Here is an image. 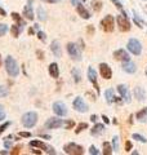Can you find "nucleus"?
Returning a JSON list of instances; mask_svg holds the SVG:
<instances>
[{"label":"nucleus","mask_w":147,"mask_h":155,"mask_svg":"<svg viewBox=\"0 0 147 155\" xmlns=\"http://www.w3.org/2000/svg\"><path fill=\"white\" fill-rule=\"evenodd\" d=\"M5 69H7L8 74L11 75V76H13V78H16L19 74V67L17 65L16 60H14L12 56H8L5 58Z\"/></svg>","instance_id":"f257e3e1"},{"label":"nucleus","mask_w":147,"mask_h":155,"mask_svg":"<svg viewBox=\"0 0 147 155\" xmlns=\"http://www.w3.org/2000/svg\"><path fill=\"white\" fill-rule=\"evenodd\" d=\"M117 21V26H119V30L122 31V32H126L130 30V21L126 17V13L122 12V14H119L116 18Z\"/></svg>","instance_id":"f03ea898"},{"label":"nucleus","mask_w":147,"mask_h":155,"mask_svg":"<svg viewBox=\"0 0 147 155\" xmlns=\"http://www.w3.org/2000/svg\"><path fill=\"white\" fill-rule=\"evenodd\" d=\"M38 122V115L34 111H30V113H26L22 116V124L26 128H32L34 125Z\"/></svg>","instance_id":"7ed1b4c3"},{"label":"nucleus","mask_w":147,"mask_h":155,"mask_svg":"<svg viewBox=\"0 0 147 155\" xmlns=\"http://www.w3.org/2000/svg\"><path fill=\"white\" fill-rule=\"evenodd\" d=\"M66 154H71V155H83L84 154V149L80 145H77L75 142H70L65 145V147H63Z\"/></svg>","instance_id":"20e7f679"},{"label":"nucleus","mask_w":147,"mask_h":155,"mask_svg":"<svg viewBox=\"0 0 147 155\" xmlns=\"http://www.w3.org/2000/svg\"><path fill=\"white\" fill-rule=\"evenodd\" d=\"M101 27L102 30L106 31V32H112L115 28V23H114V17L112 16H106L101 21Z\"/></svg>","instance_id":"39448f33"},{"label":"nucleus","mask_w":147,"mask_h":155,"mask_svg":"<svg viewBox=\"0 0 147 155\" xmlns=\"http://www.w3.org/2000/svg\"><path fill=\"white\" fill-rule=\"evenodd\" d=\"M128 51L130 53H133L134 56H139L141 52H142V44L139 43V40H137V39H129Z\"/></svg>","instance_id":"423d86ee"},{"label":"nucleus","mask_w":147,"mask_h":155,"mask_svg":"<svg viewBox=\"0 0 147 155\" xmlns=\"http://www.w3.org/2000/svg\"><path fill=\"white\" fill-rule=\"evenodd\" d=\"M66 48H67V52H68V54H70V57L72 58V60H75V61H80L81 60V53H80L79 48H77L76 44H74V43H68Z\"/></svg>","instance_id":"0eeeda50"},{"label":"nucleus","mask_w":147,"mask_h":155,"mask_svg":"<svg viewBox=\"0 0 147 155\" xmlns=\"http://www.w3.org/2000/svg\"><path fill=\"white\" fill-rule=\"evenodd\" d=\"M30 146L31 147H38V149H41V150H44L45 153H48V154H56V151H54V149H53L52 146H49V145H47V143H44V142H41V141H31L30 142Z\"/></svg>","instance_id":"6e6552de"},{"label":"nucleus","mask_w":147,"mask_h":155,"mask_svg":"<svg viewBox=\"0 0 147 155\" xmlns=\"http://www.w3.org/2000/svg\"><path fill=\"white\" fill-rule=\"evenodd\" d=\"M74 109L76 111H79V113H87L88 111V105L84 102V100L81 98V97H76L75 100H74Z\"/></svg>","instance_id":"1a4fd4ad"},{"label":"nucleus","mask_w":147,"mask_h":155,"mask_svg":"<svg viewBox=\"0 0 147 155\" xmlns=\"http://www.w3.org/2000/svg\"><path fill=\"white\" fill-rule=\"evenodd\" d=\"M53 111H54V114L58 115V116H65L67 114V107L63 102L57 101V102L53 104Z\"/></svg>","instance_id":"9d476101"},{"label":"nucleus","mask_w":147,"mask_h":155,"mask_svg":"<svg viewBox=\"0 0 147 155\" xmlns=\"http://www.w3.org/2000/svg\"><path fill=\"white\" fill-rule=\"evenodd\" d=\"M88 79L90 80V83L94 87V89L98 92V94H100V85H98V81H97V72L94 71L93 67L88 69Z\"/></svg>","instance_id":"9b49d317"},{"label":"nucleus","mask_w":147,"mask_h":155,"mask_svg":"<svg viewBox=\"0 0 147 155\" xmlns=\"http://www.w3.org/2000/svg\"><path fill=\"white\" fill-rule=\"evenodd\" d=\"M100 74L103 79H111L112 78V70L107 64H101L100 65Z\"/></svg>","instance_id":"f8f14e48"},{"label":"nucleus","mask_w":147,"mask_h":155,"mask_svg":"<svg viewBox=\"0 0 147 155\" xmlns=\"http://www.w3.org/2000/svg\"><path fill=\"white\" fill-rule=\"evenodd\" d=\"M117 91H119L120 96L122 97V100L125 102H130V93H129V89L125 84H119L117 85Z\"/></svg>","instance_id":"ddd939ff"},{"label":"nucleus","mask_w":147,"mask_h":155,"mask_svg":"<svg viewBox=\"0 0 147 155\" xmlns=\"http://www.w3.org/2000/svg\"><path fill=\"white\" fill-rule=\"evenodd\" d=\"M62 124H63V120H62V119H58V118H49L48 122L45 123V127L49 128V129H56V128H60Z\"/></svg>","instance_id":"4468645a"},{"label":"nucleus","mask_w":147,"mask_h":155,"mask_svg":"<svg viewBox=\"0 0 147 155\" xmlns=\"http://www.w3.org/2000/svg\"><path fill=\"white\" fill-rule=\"evenodd\" d=\"M114 58H115V60L122 61V62L130 60L129 54H128V53H126L124 49H117V51H115V52H114Z\"/></svg>","instance_id":"2eb2a0df"},{"label":"nucleus","mask_w":147,"mask_h":155,"mask_svg":"<svg viewBox=\"0 0 147 155\" xmlns=\"http://www.w3.org/2000/svg\"><path fill=\"white\" fill-rule=\"evenodd\" d=\"M122 70L125 72H128V74H134L137 71V66L134 62H132L130 60L129 61H124V64H122Z\"/></svg>","instance_id":"dca6fc26"},{"label":"nucleus","mask_w":147,"mask_h":155,"mask_svg":"<svg viewBox=\"0 0 147 155\" xmlns=\"http://www.w3.org/2000/svg\"><path fill=\"white\" fill-rule=\"evenodd\" d=\"M23 16L26 17L27 19H34V11H32V2L31 0H28L27 4H26V7L23 8Z\"/></svg>","instance_id":"f3484780"},{"label":"nucleus","mask_w":147,"mask_h":155,"mask_svg":"<svg viewBox=\"0 0 147 155\" xmlns=\"http://www.w3.org/2000/svg\"><path fill=\"white\" fill-rule=\"evenodd\" d=\"M76 9H77V13H79V16H81V18H84V19H89L90 18V13L88 12V9L84 5H83L81 3H77Z\"/></svg>","instance_id":"a211bd4d"},{"label":"nucleus","mask_w":147,"mask_h":155,"mask_svg":"<svg viewBox=\"0 0 147 155\" xmlns=\"http://www.w3.org/2000/svg\"><path fill=\"white\" fill-rule=\"evenodd\" d=\"M51 49L53 52V54L56 57H61L62 56V51H61V47H60V43L57 40H53L52 44H51Z\"/></svg>","instance_id":"6ab92c4d"},{"label":"nucleus","mask_w":147,"mask_h":155,"mask_svg":"<svg viewBox=\"0 0 147 155\" xmlns=\"http://www.w3.org/2000/svg\"><path fill=\"white\" fill-rule=\"evenodd\" d=\"M49 74H51L52 78H54V79H57V78L60 76V69H58V65L56 62L49 65Z\"/></svg>","instance_id":"aec40b11"},{"label":"nucleus","mask_w":147,"mask_h":155,"mask_svg":"<svg viewBox=\"0 0 147 155\" xmlns=\"http://www.w3.org/2000/svg\"><path fill=\"white\" fill-rule=\"evenodd\" d=\"M134 96L138 101H145L146 100V92H145L143 88H141V87H137V88L134 89Z\"/></svg>","instance_id":"412c9836"},{"label":"nucleus","mask_w":147,"mask_h":155,"mask_svg":"<svg viewBox=\"0 0 147 155\" xmlns=\"http://www.w3.org/2000/svg\"><path fill=\"white\" fill-rule=\"evenodd\" d=\"M103 129H105V127H103V124H101V123H98V124H96L94 127L92 128V130H90V133H92V136H100L102 132H103Z\"/></svg>","instance_id":"4be33fe9"},{"label":"nucleus","mask_w":147,"mask_h":155,"mask_svg":"<svg viewBox=\"0 0 147 155\" xmlns=\"http://www.w3.org/2000/svg\"><path fill=\"white\" fill-rule=\"evenodd\" d=\"M136 116H137V119H138L139 122H142V123L146 122L147 120V107H143L142 110H139L138 113L136 114Z\"/></svg>","instance_id":"5701e85b"},{"label":"nucleus","mask_w":147,"mask_h":155,"mask_svg":"<svg viewBox=\"0 0 147 155\" xmlns=\"http://www.w3.org/2000/svg\"><path fill=\"white\" fill-rule=\"evenodd\" d=\"M22 26H19L18 25V23H17V25H14V26H12V28H11V31H12V35L14 36V38H17L18 35H19V32H21L22 31Z\"/></svg>","instance_id":"b1692460"},{"label":"nucleus","mask_w":147,"mask_h":155,"mask_svg":"<svg viewBox=\"0 0 147 155\" xmlns=\"http://www.w3.org/2000/svg\"><path fill=\"white\" fill-rule=\"evenodd\" d=\"M105 97H106V101H107V102L111 104L112 101H114V98H115V97H114V91H112V89H107V91L105 92Z\"/></svg>","instance_id":"393cba45"},{"label":"nucleus","mask_w":147,"mask_h":155,"mask_svg":"<svg viewBox=\"0 0 147 155\" xmlns=\"http://www.w3.org/2000/svg\"><path fill=\"white\" fill-rule=\"evenodd\" d=\"M12 18L14 19V21H16L17 23H18V25L19 26H24V21H23V19L21 18V16H19V14L18 13H16V12H14V13H12Z\"/></svg>","instance_id":"a878e982"},{"label":"nucleus","mask_w":147,"mask_h":155,"mask_svg":"<svg viewBox=\"0 0 147 155\" xmlns=\"http://www.w3.org/2000/svg\"><path fill=\"white\" fill-rule=\"evenodd\" d=\"M38 18L40 19V21H47V13L41 7L38 8Z\"/></svg>","instance_id":"bb28decb"},{"label":"nucleus","mask_w":147,"mask_h":155,"mask_svg":"<svg viewBox=\"0 0 147 155\" xmlns=\"http://www.w3.org/2000/svg\"><path fill=\"white\" fill-rule=\"evenodd\" d=\"M112 151H114V149L111 147V145L109 142H103V154L105 155H111Z\"/></svg>","instance_id":"cd10ccee"},{"label":"nucleus","mask_w":147,"mask_h":155,"mask_svg":"<svg viewBox=\"0 0 147 155\" xmlns=\"http://www.w3.org/2000/svg\"><path fill=\"white\" fill-rule=\"evenodd\" d=\"M72 76H74V81H75V83H79L80 79H81V74H80V71L77 69L72 70Z\"/></svg>","instance_id":"c85d7f7f"},{"label":"nucleus","mask_w":147,"mask_h":155,"mask_svg":"<svg viewBox=\"0 0 147 155\" xmlns=\"http://www.w3.org/2000/svg\"><path fill=\"white\" fill-rule=\"evenodd\" d=\"M132 138H133V140H137V141H139V142H142V143H146V142H147V138L145 137V136L138 134V133H134L133 136H132Z\"/></svg>","instance_id":"c756f323"},{"label":"nucleus","mask_w":147,"mask_h":155,"mask_svg":"<svg viewBox=\"0 0 147 155\" xmlns=\"http://www.w3.org/2000/svg\"><path fill=\"white\" fill-rule=\"evenodd\" d=\"M92 7H93V9H94L96 12H100L102 9V3L98 2V0H93V2H92Z\"/></svg>","instance_id":"7c9ffc66"},{"label":"nucleus","mask_w":147,"mask_h":155,"mask_svg":"<svg viewBox=\"0 0 147 155\" xmlns=\"http://www.w3.org/2000/svg\"><path fill=\"white\" fill-rule=\"evenodd\" d=\"M133 13H134V21H136L137 25H138V27H143V26H145V22L142 21V19L138 17V14H137V12H136V11H134Z\"/></svg>","instance_id":"2f4dec72"},{"label":"nucleus","mask_w":147,"mask_h":155,"mask_svg":"<svg viewBox=\"0 0 147 155\" xmlns=\"http://www.w3.org/2000/svg\"><path fill=\"white\" fill-rule=\"evenodd\" d=\"M88 128V123H80V124H77V128L75 129V133H80L81 130H84Z\"/></svg>","instance_id":"473e14b6"},{"label":"nucleus","mask_w":147,"mask_h":155,"mask_svg":"<svg viewBox=\"0 0 147 155\" xmlns=\"http://www.w3.org/2000/svg\"><path fill=\"white\" fill-rule=\"evenodd\" d=\"M112 142H114V151H119V145H120L119 137H117V136H115L114 140H112Z\"/></svg>","instance_id":"72a5a7b5"},{"label":"nucleus","mask_w":147,"mask_h":155,"mask_svg":"<svg viewBox=\"0 0 147 155\" xmlns=\"http://www.w3.org/2000/svg\"><path fill=\"white\" fill-rule=\"evenodd\" d=\"M7 31H8V25H5V23H0V36L5 35Z\"/></svg>","instance_id":"f704fd0d"},{"label":"nucleus","mask_w":147,"mask_h":155,"mask_svg":"<svg viewBox=\"0 0 147 155\" xmlns=\"http://www.w3.org/2000/svg\"><path fill=\"white\" fill-rule=\"evenodd\" d=\"M8 93H9V91L7 89V87L0 85V98H2V97H5V96H8Z\"/></svg>","instance_id":"c9c22d12"},{"label":"nucleus","mask_w":147,"mask_h":155,"mask_svg":"<svg viewBox=\"0 0 147 155\" xmlns=\"http://www.w3.org/2000/svg\"><path fill=\"white\" fill-rule=\"evenodd\" d=\"M36 35H38V38L40 39L41 41H47V35H45V34H44L43 31H40V30H39V31L36 32Z\"/></svg>","instance_id":"e433bc0d"},{"label":"nucleus","mask_w":147,"mask_h":155,"mask_svg":"<svg viewBox=\"0 0 147 155\" xmlns=\"http://www.w3.org/2000/svg\"><path fill=\"white\" fill-rule=\"evenodd\" d=\"M89 153H90L92 155H98V154H100V151L97 150V147L94 146V145H92V146L89 147Z\"/></svg>","instance_id":"4c0bfd02"},{"label":"nucleus","mask_w":147,"mask_h":155,"mask_svg":"<svg viewBox=\"0 0 147 155\" xmlns=\"http://www.w3.org/2000/svg\"><path fill=\"white\" fill-rule=\"evenodd\" d=\"M11 138H12V136H8V138H7V141H4V146H5V149H11V146H12V142H11Z\"/></svg>","instance_id":"58836bf2"},{"label":"nucleus","mask_w":147,"mask_h":155,"mask_svg":"<svg viewBox=\"0 0 147 155\" xmlns=\"http://www.w3.org/2000/svg\"><path fill=\"white\" fill-rule=\"evenodd\" d=\"M5 119V110H4V106L0 105V120Z\"/></svg>","instance_id":"ea45409f"},{"label":"nucleus","mask_w":147,"mask_h":155,"mask_svg":"<svg viewBox=\"0 0 147 155\" xmlns=\"http://www.w3.org/2000/svg\"><path fill=\"white\" fill-rule=\"evenodd\" d=\"M9 124H11V123H9V122H7V123H4V124H2V125H0V134H2V133L4 132V130H5V129L9 127Z\"/></svg>","instance_id":"a19ab883"},{"label":"nucleus","mask_w":147,"mask_h":155,"mask_svg":"<svg viewBox=\"0 0 147 155\" xmlns=\"http://www.w3.org/2000/svg\"><path fill=\"white\" fill-rule=\"evenodd\" d=\"M111 2L115 4V7H116V8L122 9V4H121V2H120V0H111Z\"/></svg>","instance_id":"79ce46f5"},{"label":"nucleus","mask_w":147,"mask_h":155,"mask_svg":"<svg viewBox=\"0 0 147 155\" xmlns=\"http://www.w3.org/2000/svg\"><path fill=\"white\" fill-rule=\"evenodd\" d=\"M132 147H133V145H132V142L130 141H126L125 142V150H126V151H130V150H132Z\"/></svg>","instance_id":"37998d69"},{"label":"nucleus","mask_w":147,"mask_h":155,"mask_svg":"<svg viewBox=\"0 0 147 155\" xmlns=\"http://www.w3.org/2000/svg\"><path fill=\"white\" fill-rule=\"evenodd\" d=\"M74 125H75V123H74L72 120H68V122H66V129H71Z\"/></svg>","instance_id":"c03bdc74"},{"label":"nucleus","mask_w":147,"mask_h":155,"mask_svg":"<svg viewBox=\"0 0 147 155\" xmlns=\"http://www.w3.org/2000/svg\"><path fill=\"white\" fill-rule=\"evenodd\" d=\"M36 56H38L39 60H43V58H44V53L41 51H36Z\"/></svg>","instance_id":"a18cd8bd"},{"label":"nucleus","mask_w":147,"mask_h":155,"mask_svg":"<svg viewBox=\"0 0 147 155\" xmlns=\"http://www.w3.org/2000/svg\"><path fill=\"white\" fill-rule=\"evenodd\" d=\"M19 136H21V137H31V133L30 132H21Z\"/></svg>","instance_id":"49530a36"},{"label":"nucleus","mask_w":147,"mask_h":155,"mask_svg":"<svg viewBox=\"0 0 147 155\" xmlns=\"http://www.w3.org/2000/svg\"><path fill=\"white\" fill-rule=\"evenodd\" d=\"M88 34H89V35H93V34H94V27H93L92 25L88 27Z\"/></svg>","instance_id":"de8ad7c7"},{"label":"nucleus","mask_w":147,"mask_h":155,"mask_svg":"<svg viewBox=\"0 0 147 155\" xmlns=\"http://www.w3.org/2000/svg\"><path fill=\"white\" fill-rule=\"evenodd\" d=\"M22 149V146H17V147H14V150L12 151V154H19V150Z\"/></svg>","instance_id":"09e8293b"},{"label":"nucleus","mask_w":147,"mask_h":155,"mask_svg":"<svg viewBox=\"0 0 147 155\" xmlns=\"http://www.w3.org/2000/svg\"><path fill=\"white\" fill-rule=\"evenodd\" d=\"M102 119H103V122H105L106 124H109V123H110V119H109V118H107V116H106V115H102Z\"/></svg>","instance_id":"8fccbe9b"},{"label":"nucleus","mask_w":147,"mask_h":155,"mask_svg":"<svg viewBox=\"0 0 147 155\" xmlns=\"http://www.w3.org/2000/svg\"><path fill=\"white\" fill-rule=\"evenodd\" d=\"M0 16H7V12H5V9H3L2 7H0Z\"/></svg>","instance_id":"3c124183"},{"label":"nucleus","mask_w":147,"mask_h":155,"mask_svg":"<svg viewBox=\"0 0 147 155\" xmlns=\"http://www.w3.org/2000/svg\"><path fill=\"white\" fill-rule=\"evenodd\" d=\"M90 120L96 123V122H97V115H92V116H90Z\"/></svg>","instance_id":"603ef678"},{"label":"nucleus","mask_w":147,"mask_h":155,"mask_svg":"<svg viewBox=\"0 0 147 155\" xmlns=\"http://www.w3.org/2000/svg\"><path fill=\"white\" fill-rule=\"evenodd\" d=\"M48 3H58V2H61V0H47Z\"/></svg>","instance_id":"864d4df0"},{"label":"nucleus","mask_w":147,"mask_h":155,"mask_svg":"<svg viewBox=\"0 0 147 155\" xmlns=\"http://www.w3.org/2000/svg\"><path fill=\"white\" fill-rule=\"evenodd\" d=\"M32 154H41L40 150H32Z\"/></svg>","instance_id":"5fc2aeb1"},{"label":"nucleus","mask_w":147,"mask_h":155,"mask_svg":"<svg viewBox=\"0 0 147 155\" xmlns=\"http://www.w3.org/2000/svg\"><path fill=\"white\" fill-rule=\"evenodd\" d=\"M71 3L74 4V5H77V3H79V0H71Z\"/></svg>","instance_id":"6e6d98bb"},{"label":"nucleus","mask_w":147,"mask_h":155,"mask_svg":"<svg viewBox=\"0 0 147 155\" xmlns=\"http://www.w3.org/2000/svg\"><path fill=\"white\" fill-rule=\"evenodd\" d=\"M0 66H2V56H0Z\"/></svg>","instance_id":"4d7b16f0"},{"label":"nucleus","mask_w":147,"mask_h":155,"mask_svg":"<svg viewBox=\"0 0 147 155\" xmlns=\"http://www.w3.org/2000/svg\"><path fill=\"white\" fill-rule=\"evenodd\" d=\"M146 74H147V70H146Z\"/></svg>","instance_id":"13d9d810"},{"label":"nucleus","mask_w":147,"mask_h":155,"mask_svg":"<svg viewBox=\"0 0 147 155\" xmlns=\"http://www.w3.org/2000/svg\"><path fill=\"white\" fill-rule=\"evenodd\" d=\"M84 2H85V0H84Z\"/></svg>","instance_id":"bf43d9fd"}]
</instances>
